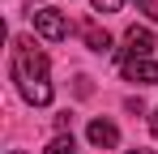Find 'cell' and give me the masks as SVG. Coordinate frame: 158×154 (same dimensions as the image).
<instances>
[{
  "mask_svg": "<svg viewBox=\"0 0 158 154\" xmlns=\"http://www.w3.org/2000/svg\"><path fill=\"white\" fill-rule=\"evenodd\" d=\"M150 51H154V34L141 30V26H132L128 34H124V60H141V56H150Z\"/></svg>",
  "mask_w": 158,
  "mask_h": 154,
  "instance_id": "cell-3",
  "label": "cell"
},
{
  "mask_svg": "<svg viewBox=\"0 0 158 154\" xmlns=\"http://www.w3.org/2000/svg\"><path fill=\"white\" fill-rule=\"evenodd\" d=\"M150 128H154V137H158V111H154V116H150Z\"/></svg>",
  "mask_w": 158,
  "mask_h": 154,
  "instance_id": "cell-10",
  "label": "cell"
},
{
  "mask_svg": "<svg viewBox=\"0 0 158 154\" xmlns=\"http://www.w3.org/2000/svg\"><path fill=\"white\" fill-rule=\"evenodd\" d=\"M43 154H77V146H73V133H69V137H64V133H60V137H52Z\"/></svg>",
  "mask_w": 158,
  "mask_h": 154,
  "instance_id": "cell-7",
  "label": "cell"
},
{
  "mask_svg": "<svg viewBox=\"0 0 158 154\" xmlns=\"http://www.w3.org/2000/svg\"><path fill=\"white\" fill-rule=\"evenodd\" d=\"M81 39H85L90 51H107L111 47V34H107L103 26H94V22H81Z\"/></svg>",
  "mask_w": 158,
  "mask_h": 154,
  "instance_id": "cell-6",
  "label": "cell"
},
{
  "mask_svg": "<svg viewBox=\"0 0 158 154\" xmlns=\"http://www.w3.org/2000/svg\"><path fill=\"white\" fill-rule=\"evenodd\" d=\"M90 146H98V150L120 146V128L111 124V120H94V124H90Z\"/></svg>",
  "mask_w": 158,
  "mask_h": 154,
  "instance_id": "cell-5",
  "label": "cell"
},
{
  "mask_svg": "<svg viewBox=\"0 0 158 154\" xmlns=\"http://www.w3.org/2000/svg\"><path fill=\"white\" fill-rule=\"evenodd\" d=\"M13 77H17V90L26 94V103H34V107H47V103H52L47 56L34 47L30 39H17V51H13Z\"/></svg>",
  "mask_w": 158,
  "mask_h": 154,
  "instance_id": "cell-1",
  "label": "cell"
},
{
  "mask_svg": "<svg viewBox=\"0 0 158 154\" xmlns=\"http://www.w3.org/2000/svg\"><path fill=\"white\" fill-rule=\"evenodd\" d=\"M132 4H137L145 17H154V22H158V0H132Z\"/></svg>",
  "mask_w": 158,
  "mask_h": 154,
  "instance_id": "cell-8",
  "label": "cell"
},
{
  "mask_svg": "<svg viewBox=\"0 0 158 154\" xmlns=\"http://www.w3.org/2000/svg\"><path fill=\"white\" fill-rule=\"evenodd\" d=\"M9 154H26V150H9Z\"/></svg>",
  "mask_w": 158,
  "mask_h": 154,
  "instance_id": "cell-12",
  "label": "cell"
},
{
  "mask_svg": "<svg viewBox=\"0 0 158 154\" xmlns=\"http://www.w3.org/2000/svg\"><path fill=\"white\" fill-rule=\"evenodd\" d=\"M120 4H124V0H94L98 13H120Z\"/></svg>",
  "mask_w": 158,
  "mask_h": 154,
  "instance_id": "cell-9",
  "label": "cell"
},
{
  "mask_svg": "<svg viewBox=\"0 0 158 154\" xmlns=\"http://www.w3.org/2000/svg\"><path fill=\"white\" fill-rule=\"evenodd\" d=\"M120 69H124V77L128 81H141V86H158V64L154 60H120Z\"/></svg>",
  "mask_w": 158,
  "mask_h": 154,
  "instance_id": "cell-4",
  "label": "cell"
},
{
  "mask_svg": "<svg viewBox=\"0 0 158 154\" xmlns=\"http://www.w3.org/2000/svg\"><path fill=\"white\" fill-rule=\"evenodd\" d=\"M30 22H34V30H39L43 39H52V43L69 39V17H64L60 9H30Z\"/></svg>",
  "mask_w": 158,
  "mask_h": 154,
  "instance_id": "cell-2",
  "label": "cell"
},
{
  "mask_svg": "<svg viewBox=\"0 0 158 154\" xmlns=\"http://www.w3.org/2000/svg\"><path fill=\"white\" fill-rule=\"evenodd\" d=\"M132 154H154V150H141V146H137V150H132Z\"/></svg>",
  "mask_w": 158,
  "mask_h": 154,
  "instance_id": "cell-11",
  "label": "cell"
}]
</instances>
